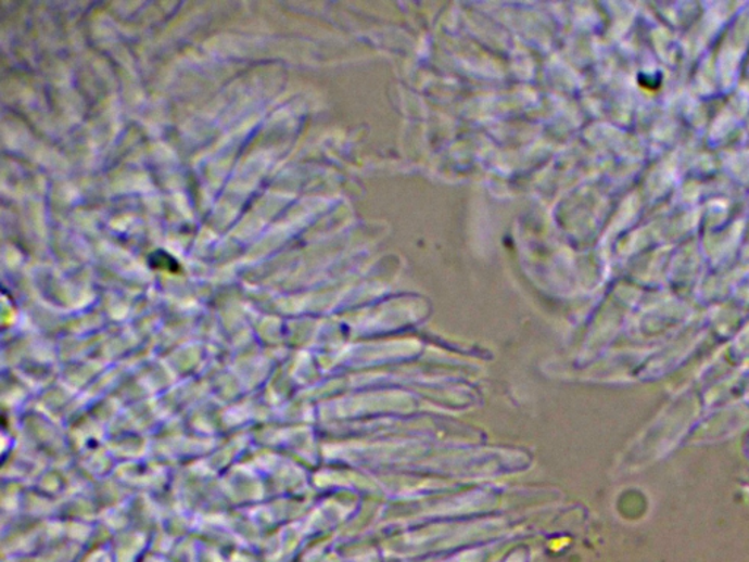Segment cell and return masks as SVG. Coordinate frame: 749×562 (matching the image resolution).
Returning <instances> with one entry per match:
<instances>
[]
</instances>
